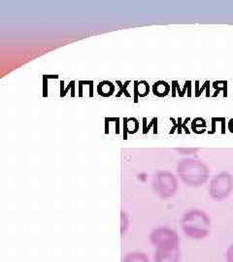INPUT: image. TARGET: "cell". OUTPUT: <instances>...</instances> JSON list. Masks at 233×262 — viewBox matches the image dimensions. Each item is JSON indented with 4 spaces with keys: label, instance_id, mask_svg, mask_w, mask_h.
<instances>
[{
    "label": "cell",
    "instance_id": "cell-1",
    "mask_svg": "<svg viewBox=\"0 0 233 262\" xmlns=\"http://www.w3.org/2000/svg\"><path fill=\"white\" fill-rule=\"evenodd\" d=\"M211 219L207 213L199 209L186 212L181 220V228L184 234L193 240L205 239L211 231Z\"/></svg>",
    "mask_w": 233,
    "mask_h": 262
},
{
    "label": "cell",
    "instance_id": "cell-2",
    "mask_svg": "<svg viewBox=\"0 0 233 262\" xmlns=\"http://www.w3.org/2000/svg\"><path fill=\"white\" fill-rule=\"evenodd\" d=\"M176 170L178 177L187 187H200L209 178L208 166L198 159H182L178 162Z\"/></svg>",
    "mask_w": 233,
    "mask_h": 262
},
{
    "label": "cell",
    "instance_id": "cell-3",
    "mask_svg": "<svg viewBox=\"0 0 233 262\" xmlns=\"http://www.w3.org/2000/svg\"><path fill=\"white\" fill-rule=\"evenodd\" d=\"M153 189L162 199L171 198L177 192V178L169 171H160L154 177Z\"/></svg>",
    "mask_w": 233,
    "mask_h": 262
},
{
    "label": "cell",
    "instance_id": "cell-4",
    "mask_svg": "<svg viewBox=\"0 0 233 262\" xmlns=\"http://www.w3.org/2000/svg\"><path fill=\"white\" fill-rule=\"evenodd\" d=\"M232 189V175L228 172H221L211 180L209 194L217 201H223L230 195Z\"/></svg>",
    "mask_w": 233,
    "mask_h": 262
},
{
    "label": "cell",
    "instance_id": "cell-5",
    "mask_svg": "<svg viewBox=\"0 0 233 262\" xmlns=\"http://www.w3.org/2000/svg\"><path fill=\"white\" fill-rule=\"evenodd\" d=\"M150 241L157 249L179 248L177 232L169 227H159L154 229L149 236Z\"/></svg>",
    "mask_w": 233,
    "mask_h": 262
},
{
    "label": "cell",
    "instance_id": "cell-6",
    "mask_svg": "<svg viewBox=\"0 0 233 262\" xmlns=\"http://www.w3.org/2000/svg\"><path fill=\"white\" fill-rule=\"evenodd\" d=\"M180 250L175 249H157L154 255L155 262H179Z\"/></svg>",
    "mask_w": 233,
    "mask_h": 262
},
{
    "label": "cell",
    "instance_id": "cell-7",
    "mask_svg": "<svg viewBox=\"0 0 233 262\" xmlns=\"http://www.w3.org/2000/svg\"><path fill=\"white\" fill-rule=\"evenodd\" d=\"M134 102H138L139 97H146L150 94V85L147 81H134Z\"/></svg>",
    "mask_w": 233,
    "mask_h": 262
},
{
    "label": "cell",
    "instance_id": "cell-8",
    "mask_svg": "<svg viewBox=\"0 0 233 262\" xmlns=\"http://www.w3.org/2000/svg\"><path fill=\"white\" fill-rule=\"evenodd\" d=\"M139 130V122L135 118L123 119V139H128L129 134H135Z\"/></svg>",
    "mask_w": 233,
    "mask_h": 262
},
{
    "label": "cell",
    "instance_id": "cell-9",
    "mask_svg": "<svg viewBox=\"0 0 233 262\" xmlns=\"http://www.w3.org/2000/svg\"><path fill=\"white\" fill-rule=\"evenodd\" d=\"M171 91V85L165 81H158L153 84V94L158 97H165Z\"/></svg>",
    "mask_w": 233,
    "mask_h": 262
},
{
    "label": "cell",
    "instance_id": "cell-10",
    "mask_svg": "<svg viewBox=\"0 0 233 262\" xmlns=\"http://www.w3.org/2000/svg\"><path fill=\"white\" fill-rule=\"evenodd\" d=\"M115 92V85L110 81H102L97 85V94L102 97H110Z\"/></svg>",
    "mask_w": 233,
    "mask_h": 262
},
{
    "label": "cell",
    "instance_id": "cell-11",
    "mask_svg": "<svg viewBox=\"0 0 233 262\" xmlns=\"http://www.w3.org/2000/svg\"><path fill=\"white\" fill-rule=\"evenodd\" d=\"M122 262H150V259L146 253L134 252L128 253L122 258Z\"/></svg>",
    "mask_w": 233,
    "mask_h": 262
},
{
    "label": "cell",
    "instance_id": "cell-12",
    "mask_svg": "<svg viewBox=\"0 0 233 262\" xmlns=\"http://www.w3.org/2000/svg\"><path fill=\"white\" fill-rule=\"evenodd\" d=\"M152 126H154V134H158V118H153L149 125H147V119L143 118V134L144 135L149 132Z\"/></svg>",
    "mask_w": 233,
    "mask_h": 262
},
{
    "label": "cell",
    "instance_id": "cell-13",
    "mask_svg": "<svg viewBox=\"0 0 233 262\" xmlns=\"http://www.w3.org/2000/svg\"><path fill=\"white\" fill-rule=\"evenodd\" d=\"M213 88L216 90V93L213 94V97H216L220 92H224V96H227V82L226 81H216L213 83Z\"/></svg>",
    "mask_w": 233,
    "mask_h": 262
},
{
    "label": "cell",
    "instance_id": "cell-14",
    "mask_svg": "<svg viewBox=\"0 0 233 262\" xmlns=\"http://www.w3.org/2000/svg\"><path fill=\"white\" fill-rule=\"evenodd\" d=\"M59 84H60V97H65L69 91H71V96L74 97L75 81H71V82L68 84V85H67V88H66V90H65V82H63V81H61Z\"/></svg>",
    "mask_w": 233,
    "mask_h": 262
},
{
    "label": "cell",
    "instance_id": "cell-15",
    "mask_svg": "<svg viewBox=\"0 0 233 262\" xmlns=\"http://www.w3.org/2000/svg\"><path fill=\"white\" fill-rule=\"evenodd\" d=\"M199 84V81H196V97H199L200 94H202V92L206 90L207 91V95L206 97H209L210 96V81H205V83L202 85V88L199 89L198 86Z\"/></svg>",
    "mask_w": 233,
    "mask_h": 262
},
{
    "label": "cell",
    "instance_id": "cell-16",
    "mask_svg": "<svg viewBox=\"0 0 233 262\" xmlns=\"http://www.w3.org/2000/svg\"><path fill=\"white\" fill-rule=\"evenodd\" d=\"M170 121H171L172 123H173V127L171 128V130L169 132V134H173L176 129H177L178 133H179V134H181V133H182V130H184V124H183V122H182V119H181V118H179L177 121H176L175 119L171 118V119H170Z\"/></svg>",
    "mask_w": 233,
    "mask_h": 262
},
{
    "label": "cell",
    "instance_id": "cell-17",
    "mask_svg": "<svg viewBox=\"0 0 233 262\" xmlns=\"http://www.w3.org/2000/svg\"><path fill=\"white\" fill-rule=\"evenodd\" d=\"M131 83V81H126L124 84H122L121 81H119V80L116 81V84L120 86V92L117 94V97H121V94H123L126 97H131V94H129V92H128V86Z\"/></svg>",
    "mask_w": 233,
    "mask_h": 262
},
{
    "label": "cell",
    "instance_id": "cell-18",
    "mask_svg": "<svg viewBox=\"0 0 233 262\" xmlns=\"http://www.w3.org/2000/svg\"><path fill=\"white\" fill-rule=\"evenodd\" d=\"M202 126H203V128H206L205 121L203 119H201V118H196L192 122V129L196 134H199L198 128H200V127L202 128Z\"/></svg>",
    "mask_w": 233,
    "mask_h": 262
},
{
    "label": "cell",
    "instance_id": "cell-19",
    "mask_svg": "<svg viewBox=\"0 0 233 262\" xmlns=\"http://www.w3.org/2000/svg\"><path fill=\"white\" fill-rule=\"evenodd\" d=\"M121 236H122V235L126 232L128 227H129V217H128V215L123 211H121Z\"/></svg>",
    "mask_w": 233,
    "mask_h": 262
},
{
    "label": "cell",
    "instance_id": "cell-20",
    "mask_svg": "<svg viewBox=\"0 0 233 262\" xmlns=\"http://www.w3.org/2000/svg\"><path fill=\"white\" fill-rule=\"evenodd\" d=\"M186 91H187V96L190 97L192 96V82L190 81H186V83H185V86H184L182 93H181L179 96L183 97L184 94H186Z\"/></svg>",
    "mask_w": 233,
    "mask_h": 262
},
{
    "label": "cell",
    "instance_id": "cell-21",
    "mask_svg": "<svg viewBox=\"0 0 233 262\" xmlns=\"http://www.w3.org/2000/svg\"><path fill=\"white\" fill-rule=\"evenodd\" d=\"M171 92H172V96L175 97L176 96V93H179V95L182 93V91L180 90V85L178 84L177 81H173L171 83Z\"/></svg>",
    "mask_w": 233,
    "mask_h": 262
},
{
    "label": "cell",
    "instance_id": "cell-22",
    "mask_svg": "<svg viewBox=\"0 0 233 262\" xmlns=\"http://www.w3.org/2000/svg\"><path fill=\"white\" fill-rule=\"evenodd\" d=\"M225 259L226 262H233V244H231L226 250Z\"/></svg>",
    "mask_w": 233,
    "mask_h": 262
},
{
    "label": "cell",
    "instance_id": "cell-23",
    "mask_svg": "<svg viewBox=\"0 0 233 262\" xmlns=\"http://www.w3.org/2000/svg\"><path fill=\"white\" fill-rule=\"evenodd\" d=\"M178 151H180L182 155H193V154H195L196 152L198 149H194V148H192V149H189V148H182V149H177Z\"/></svg>",
    "mask_w": 233,
    "mask_h": 262
},
{
    "label": "cell",
    "instance_id": "cell-24",
    "mask_svg": "<svg viewBox=\"0 0 233 262\" xmlns=\"http://www.w3.org/2000/svg\"><path fill=\"white\" fill-rule=\"evenodd\" d=\"M48 79L49 76H43V96L46 97L48 95Z\"/></svg>",
    "mask_w": 233,
    "mask_h": 262
},
{
    "label": "cell",
    "instance_id": "cell-25",
    "mask_svg": "<svg viewBox=\"0 0 233 262\" xmlns=\"http://www.w3.org/2000/svg\"><path fill=\"white\" fill-rule=\"evenodd\" d=\"M115 122H116V133L120 134V119L117 118Z\"/></svg>",
    "mask_w": 233,
    "mask_h": 262
},
{
    "label": "cell",
    "instance_id": "cell-26",
    "mask_svg": "<svg viewBox=\"0 0 233 262\" xmlns=\"http://www.w3.org/2000/svg\"><path fill=\"white\" fill-rule=\"evenodd\" d=\"M228 129L231 133H233V119H231L228 122Z\"/></svg>",
    "mask_w": 233,
    "mask_h": 262
}]
</instances>
